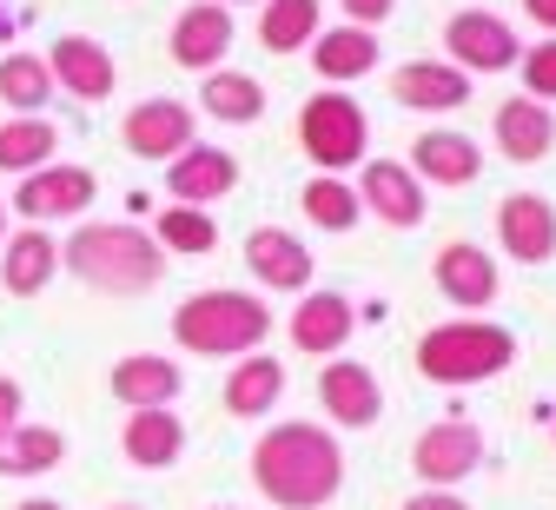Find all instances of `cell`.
Wrapping results in <instances>:
<instances>
[{
  "label": "cell",
  "mask_w": 556,
  "mask_h": 510,
  "mask_svg": "<svg viewBox=\"0 0 556 510\" xmlns=\"http://www.w3.org/2000/svg\"><path fill=\"white\" fill-rule=\"evenodd\" d=\"M232 8H219V0H192V8L173 21V60L186 66V73H213V66H226V53H232Z\"/></svg>",
  "instance_id": "4fadbf2b"
},
{
  "label": "cell",
  "mask_w": 556,
  "mask_h": 510,
  "mask_svg": "<svg viewBox=\"0 0 556 510\" xmlns=\"http://www.w3.org/2000/svg\"><path fill=\"white\" fill-rule=\"evenodd\" d=\"M100 199V179L87 173V166H40V173H27L21 179V192L8 199V212H21L27 226H47V219H80L87 206Z\"/></svg>",
  "instance_id": "9c48e42d"
},
{
  "label": "cell",
  "mask_w": 556,
  "mask_h": 510,
  "mask_svg": "<svg viewBox=\"0 0 556 510\" xmlns=\"http://www.w3.org/2000/svg\"><path fill=\"white\" fill-rule=\"evenodd\" d=\"M318 398H325L331 424H344V431H371L384 418V385L371 378V364H358V358H331L325 378H318Z\"/></svg>",
  "instance_id": "7c38bea8"
},
{
  "label": "cell",
  "mask_w": 556,
  "mask_h": 510,
  "mask_svg": "<svg viewBox=\"0 0 556 510\" xmlns=\"http://www.w3.org/2000/svg\"><path fill=\"white\" fill-rule=\"evenodd\" d=\"M252 484L278 510H325L344 490V445L325 424H271L252 445Z\"/></svg>",
  "instance_id": "6da1fadb"
},
{
  "label": "cell",
  "mask_w": 556,
  "mask_h": 510,
  "mask_svg": "<svg viewBox=\"0 0 556 510\" xmlns=\"http://www.w3.org/2000/svg\"><path fill=\"white\" fill-rule=\"evenodd\" d=\"M410 173L425 179V186H470L477 173H483V146L470 139V133H425L410 146Z\"/></svg>",
  "instance_id": "603a6c76"
},
{
  "label": "cell",
  "mask_w": 556,
  "mask_h": 510,
  "mask_svg": "<svg viewBox=\"0 0 556 510\" xmlns=\"http://www.w3.org/2000/svg\"><path fill=\"white\" fill-rule=\"evenodd\" d=\"M299 206H305V219L318 233H352L358 219H365V206H358V192L344 186L338 173H318V179H305V192H299Z\"/></svg>",
  "instance_id": "4dcf8cb0"
},
{
  "label": "cell",
  "mask_w": 556,
  "mask_h": 510,
  "mask_svg": "<svg viewBox=\"0 0 556 510\" xmlns=\"http://www.w3.org/2000/svg\"><path fill=\"white\" fill-rule=\"evenodd\" d=\"M53 146H60V126L40 120V113H14V120H0V173H40L53 166Z\"/></svg>",
  "instance_id": "4316f807"
},
{
  "label": "cell",
  "mask_w": 556,
  "mask_h": 510,
  "mask_svg": "<svg viewBox=\"0 0 556 510\" xmlns=\"http://www.w3.org/2000/svg\"><path fill=\"white\" fill-rule=\"evenodd\" d=\"M549 437H556V431H549Z\"/></svg>",
  "instance_id": "7bdbcfd3"
},
{
  "label": "cell",
  "mask_w": 556,
  "mask_h": 510,
  "mask_svg": "<svg viewBox=\"0 0 556 510\" xmlns=\"http://www.w3.org/2000/svg\"><path fill=\"white\" fill-rule=\"evenodd\" d=\"M278 398H286V364L271 351L265 358H239V372L226 378V411L232 418H265Z\"/></svg>",
  "instance_id": "83f0119b"
},
{
  "label": "cell",
  "mask_w": 556,
  "mask_h": 510,
  "mask_svg": "<svg viewBox=\"0 0 556 510\" xmlns=\"http://www.w3.org/2000/svg\"><path fill=\"white\" fill-rule=\"evenodd\" d=\"M497 246L517 265H549L556 259V206L543 192H510L497 206Z\"/></svg>",
  "instance_id": "30bf717a"
},
{
  "label": "cell",
  "mask_w": 556,
  "mask_h": 510,
  "mask_svg": "<svg viewBox=\"0 0 556 510\" xmlns=\"http://www.w3.org/2000/svg\"><path fill=\"white\" fill-rule=\"evenodd\" d=\"M14 510H60V503H53V497H21Z\"/></svg>",
  "instance_id": "f35d334b"
},
{
  "label": "cell",
  "mask_w": 556,
  "mask_h": 510,
  "mask_svg": "<svg viewBox=\"0 0 556 510\" xmlns=\"http://www.w3.org/2000/svg\"><path fill=\"white\" fill-rule=\"evenodd\" d=\"M106 385H113V398L126 411H173V398L186 391V372L173 358H160V351H132V358L113 364Z\"/></svg>",
  "instance_id": "ac0fdd59"
},
{
  "label": "cell",
  "mask_w": 556,
  "mask_h": 510,
  "mask_svg": "<svg viewBox=\"0 0 556 510\" xmlns=\"http://www.w3.org/2000/svg\"><path fill=\"white\" fill-rule=\"evenodd\" d=\"M391 100L410 113H457L470 100V73H457L451 60H404L391 73Z\"/></svg>",
  "instance_id": "2e32d148"
},
{
  "label": "cell",
  "mask_w": 556,
  "mask_h": 510,
  "mask_svg": "<svg viewBox=\"0 0 556 510\" xmlns=\"http://www.w3.org/2000/svg\"><path fill=\"white\" fill-rule=\"evenodd\" d=\"M239 186V160L226 153V146H186L179 160H166V192H173V206H213V199H226Z\"/></svg>",
  "instance_id": "5bb4252c"
},
{
  "label": "cell",
  "mask_w": 556,
  "mask_h": 510,
  "mask_svg": "<svg viewBox=\"0 0 556 510\" xmlns=\"http://www.w3.org/2000/svg\"><path fill=\"white\" fill-rule=\"evenodd\" d=\"M0 239H8V199H0Z\"/></svg>",
  "instance_id": "ab89813d"
},
{
  "label": "cell",
  "mask_w": 556,
  "mask_h": 510,
  "mask_svg": "<svg viewBox=\"0 0 556 510\" xmlns=\"http://www.w3.org/2000/svg\"><path fill=\"white\" fill-rule=\"evenodd\" d=\"M199 107L213 113L219 126H252L265 113V87L252 80V73H239V66H213L199 80Z\"/></svg>",
  "instance_id": "484cf974"
},
{
  "label": "cell",
  "mask_w": 556,
  "mask_h": 510,
  "mask_svg": "<svg viewBox=\"0 0 556 510\" xmlns=\"http://www.w3.org/2000/svg\"><path fill=\"white\" fill-rule=\"evenodd\" d=\"M119 451H126V464H139V471H173L179 451H186L179 411H132L126 431H119Z\"/></svg>",
  "instance_id": "d4e9b609"
},
{
  "label": "cell",
  "mask_w": 556,
  "mask_h": 510,
  "mask_svg": "<svg viewBox=\"0 0 556 510\" xmlns=\"http://www.w3.org/2000/svg\"><path fill=\"white\" fill-rule=\"evenodd\" d=\"M338 8L352 14V27H384V21H391V8H397V0H338Z\"/></svg>",
  "instance_id": "e575fe53"
},
{
  "label": "cell",
  "mask_w": 556,
  "mask_h": 510,
  "mask_svg": "<svg viewBox=\"0 0 556 510\" xmlns=\"http://www.w3.org/2000/svg\"><path fill=\"white\" fill-rule=\"evenodd\" d=\"M106 510H139V503H106Z\"/></svg>",
  "instance_id": "b9f144b4"
},
{
  "label": "cell",
  "mask_w": 556,
  "mask_h": 510,
  "mask_svg": "<svg viewBox=\"0 0 556 510\" xmlns=\"http://www.w3.org/2000/svg\"><path fill=\"white\" fill-rule=\"evenodd\" d=\"M483 431L470 424V418H444V424H431V431H417V445H410V471L425 477L431 490H457L464 477H477V464H483Z\"/></svg>",
  "instance_id": "52a82bcc"
},
{
  "label": "cell",
  "mask_w": 556,
  "mask_h": 510,
  "mask_svg": "<svg viewBox=\"0 0 556 510\" xmlns=\"http://www.w3.org/2000/svg\"><path fill=\"white\" fill-rule=\"evenodd\" d=\"M60 272V246L47 226H21L0 239V285L14 291V299H34V291H47Z\"/></svg>",
  "instance_id": "ffe728a7"
},
{
  "label": "cell",
  "mask_w": 556,
  "mask_h": 510,
  "mask_svg": "<svg viewBox=\"0 0 556 510\" xmlns=\"http://www.w3.org/2000/svg\"><path fill=\"white\" fill-rule=\"evenodd\" d=\"M352 325H358V306L344 299V291H312V299L292 312V345L305 358H338L344 338H352Z\"/></svg>",
  "instance_id": "44dd1931"
},
{
  "label": "cell",
  "mask_w": 556,
  "mask_h": 510,
  "mask_svg": "<svg viewBox=\"0 0 556 510\" xmlns=\"http://www.w3.org/2000/svg\"><path fill=\"white\" fill-rule=\"evenodd\" d=\"M153 239L166 252H213L219 246V219L205 212V206H166L160 226H153Z\"/></svg>",
  "instance_id": "d6a6232c"
},
{
  "label": "cell",
  "mask_w": 556,
  "mask_h": 510,
  "mask_svg": "<svg viewBox=\"0 0 556 510\" xmlns=\"http://www.w3.org/2000/svg\"><path fill=\"white\" fill-rule=\"evenodd\" d=\"M132 160H179L192 146V107L186 100H139L119 126Z\"/></svg>",
  "instance_id": "8fae6325"
},
{
  "label": "cell",
  "mask_w": 556,
  "mask_h": 510,
  "mask_svg": "<svg viewBox=\"0 0 556 510\" xmlns=\"http://www.w3.org/2000/svg\"><path fill=\"white\" fill-rule=\"evenodd\" d=\"M173 338L192 358H245L271 338V306L252 291H192L173 312Z\"/></svg>",
  "instance_id": "3957f363"
},
{
  "label": "cell",
  "mask_w": 556,
  "mask_h": 510,
  "mask_svg": "<svg viewBox=\"0 0 556 510\" xmlns=\"http://www.w3.org/2000/svg\"><path fill=\"white\" fill-rule=\"evenodd\" d=\"M245 265H252V278L265 291H305L312 285V252L286 226H252L245 233Z\"/></svg>",
  "instance_id": "9a60e30c"
},
{
  "label": "cell",
  "mask_w": 556,
  "mask_h": 510,
  "mask_svg": "<svg viewBox=\"0 0 556 510\" xmlns=\"http://www.w3.org/2000/svg\"><path fill=\"white\" fill-rule=\"evenodd\" d=\"M47 73L60 80V94H74V100H106V94L119 87L113 53H106L100 40H87V34H60V40H53Z\"/></svg>",
  "instance_id": "e0dca14e"
},
{
  "label": "cell",
  "mask_w": 556,
  "mask_h": 510,
  "mask_svg": "<svg viewBox=\"0 0 556 510\" xmlns=\"http://www.w3.org/2000/svg\"><path fill=\"white\" fill-rule=\"evenodd\" d=\"M523 14H530L536 27H549V34H556V0H523Z\"/></svg>",
  "instance_id": "74e56055"
},
{
  "label": "cell",
  "mask_w": 556,
  "mask_h": 510,
  "mask_svg": "<svg viewBox=\"0 0 556 510\" xmlns=\"http://www.w3.org/2000/svg\"><path fill=\"white\" fill-rule=\"evenodd\" d=\"M378 66V34L371 27H318V40H312V73L318 80H331V87H344V80H365V73Z\"/></svg>",
  "instance_id": "cb8c5ba5"
},
{
  "label": "cell",
  "mask_w": 556,
  "mask_h": 510,
  "mask_svg": "<svg viewBox=\"0 0 556 510\" xmlns=\"http://www.w3.org/2000/svg\"><path fill=\"white\" fill-rule=\"evenodd\" d=\"M352 192H358V206L371 219H384V226H397V233L425 226V212H431L425 179H417L404 160H358V186Z\"/></svg>",
  "instance_id": "ba28073f"
},
{
  "label": "cell",
  "mask_w": 556,
  "mask_h": 510,
  "mask_svg": "<svg viewBox=\"0 0 556 510\" xmlns=\"http://www.w3.org/2000/svg\"><path fill=\"white\" fill-rule=\"evenodd\" d=\"M444 47H451V66L457 73H510L523 60V40L491 8H457L444 21Z\"/></svg>",
  "instance_id": "8992f818"
},
{
  "label": "cell",
  "mask_w": 556,
  "mask_h": 510,
  "mask_svg": "<svg viewBox=\"0 0 556 510\" xmlns=\"http://www.w3.org/2000/svg\"><path fill=\"white\" fill-rule=\"evenodd\" d=\"M438 291H444L451 306H464V312H483V306L497 299V259L477 252L470 239H451L438 252Z\"/></svg>",
  "instance_id": "7402d4cb"
},
{
  "label": "cell",
  "mask_w": 556,
  "mask_h": 510,
  "mask_svg": "<svg viewBox=\"0 0 556 510\" xmlns=\"http://www.w3.org/2000/svg\"><path fill=\"white\" fill-rule=\"evenodd\" d=\"M299 146L318 173H344L365 160V107L352 94H312L299 107Z\"/></svg>",
  "instance_id": "5b68a950"
},
{
  "label": "cell",
  "mask_w": 556,
  "mask_h": 510,
  "mask_svg": "<svg viewBox=\"0 0 556 510\" xmlns=\"http://www.w3.org/2000/svg\"><path fill=\"white\" fill-rule=\"evenodd\" d=\"M0 100H8L14 113H40L53 100V73L40 53H8L0 60Z\"/></svg>",
  "instance_id": "1f68e13d"
},
{
  "label": "cell",
  "mask_w": 556,
  "mask_h": 510,
  "mask_svg": "<svg viewBox=\"0 0 556 510\" xmlns=\"http://www.w3.org/2000/svg\"><path fill=\"white\" fill-rule=\"evenodd\" d=\"M510 358H517V338L491 319H451V325L417 338V372L431 385H451V391L510 372Z\"/></svg>",
  "instance_id": "277c9868"
},
{
  "label": "cell",
  "mask_w": 556,
  "mask_h": 510,
  "mask_svg": "<svg viewBox=\"0 0 556 510\" xmlns=\"http://www.w3.org/2000/svg\"><path fill=\"white\" fill-rule=\"evenodd\" d=\"M21 411H27V391H21L14 378H0V437L21 424Z\"/></svg>",
  "instance_id": "d590c367"
},
{
  "label": "cell",
  "mask_w": 556,
  "mask_h": 510,
  "mask_svg": "<svg viewBox=\"0 0 556 510\" xmlns=\"http://www.w3.org/2000/svg\"><path fill=\"white\" fill-rule=\"evenodd\" d=\"M318 40V0H265L258 8V47L265 53H299Z\"/></svg>",
  "instance_id": "f546056e"
},
{
  "label": "cell",
  "mask_w": 556,
  "mask_h": 510,
  "mask_svg": "<svg viewBox=\"0 0 556 510\" xmlns=\"http://www.w3.org/2000/svg\"><path fill=\"white\" fill-rule=\"evenodd\" d=\"M491 139L504 146V160H517V166H536V160H549V146H556V113H549L543 100L517 94V100H504V107H497V120H491Z\"/></svg>",
  "instance_id": "d6986e66"
},
{
  "label": "cell",
  "mask_w": 556,
  "mask_h": 510,
  "mask_svg": "<svg viewBox=\"0 0 556 510\" xmlns=\"http://www.w3.org/2000/svg\"><path fill=\"white\" fill-rule=\"evenodd\" d=\"M404 510H470L457 490H417V497H404Z\"/></svg>",
  "instance_id": "8d00e7d4"
},
{
  "label": "cell",
  "mask_w": 556,
  "mask_h": 510,
  "mask_svg": "<svg viewBox=\"0 0 556 510\" xmlns=\"http://www.w3.org/2000/svg\"><path fill=\"white\" fill-rule=\"evenodd\" d=\"M517 66H523V94L549 107V100H556V40H536Z\"/></svg>",
  "instance_id": "836d02e7"
},
{
  "label": "cell",
  "mask_w": 556,
  "mask_h": 510,
  "mask_svg": "<svg viewBox=\"0 0 556 510\" xmlns=\"http://www.w3.org/2000/svg\"><path fill=\"white\" fill-rule=\"evenodd\" d=\"M60 265L80 285L106 291V299H139L166 278V252L153 233H139L132 219H87V226L60 246Z\"/></svg>",
  "instance_id": "7a4b0ae2"
},
{
  "label": "cell",
  "mask_w": 556,
  "mask_h": 510,
  "mask_svg": "<svg viewBox=\"0 0 556 510\" xmlns=\"http://www.w3.org/2000/svg\"><path fill=\"white\" fill-rule=\"evenodd\" d=\"M219 8H245V0H219ZM258 8H265V0H258Z\"/></svg>",
  "instance_id": "60d3db41"
},
{
  "label": "cell",
  "mask_w": 556,
  "mask_h": 510,
  "mask_svg": "<svg viewBox=\"0 0 556 510\" xmlns=\"http://www.w3.org/2000/svg\"><path fill=\"white\" fill-rule=\"evenodd\" d=\"M53 464H66V437L53 424H14L0 437V477H40Z\"/></svg>",
  "instance_id": "f1b7e54d"
}]
</instances>
